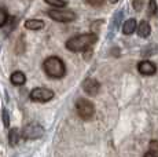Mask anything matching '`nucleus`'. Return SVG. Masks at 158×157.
I'll list each match as a JSON object with an SVG mask.
<instances>
[{
    "instance_id": "19",
    "label": "nucleus",
    "mask_w": 158,
    "mask_h": 157,
    "mask_svg": "<svg viewBox=\"0 0 158 157\" xmlns=\"http://www.w3.org/2000/svg\"><path fill=\"white\" fill-rule=\"evenodd\" d=\"M133 7L136 11H140L143 7V0H133Z\"/></svg>"
},
{
    "instance_id": "15",
    "label": "nucleus",
    "mask_w": 158,
    "mask_h": 157,
    "mask_svg": "<svg viewBox=\"0 0 158 157\" xmlns=\"http://www.w3.org/2000/svg\"><path fill=\"white\" fill-rule=\"evenodd\" d=\"M45 3H48L50 6H55V7H65L66 0H45Z\"/></svg>"
},
{
    "instance_id": "16",
    "label": "nucleus",
    "mask_w": 158,
    "mask_h": 157,
    "mask_svg": "<svg viewBox=\"0 0 158 157\" xmlns=\"http://www.w3.org/2000/svg\"><path fill=\"white\" fill-rule=\"evenodd\" d=\"M156 13H157V2L156 0H150V3H148V14L154 15Z\"/></svg>"
},
{
    "instance_id": "18",
    "label": "nucleus",
    "mask_w": 158,
    "mask_h": 157,
    "mask_svg": "<svg viewBox=\"0 0 158 157\" xmlns=\"http://www.w3.org/2000/svg\"><path fill=\"white\" fill-rule=\"evenodd\" d=\"M3 121H4V125L7 127H10V117H8V112L7 109H3Z\"/></svg>"
},
{
    "instance_id": "11",
    "label": "nucleus",
    "mask_w": 158,
    "mask_h": 157,
    "mask_svg": "<svg viewBox=\"0 0 158 157\" xmlns=\"http://www.w3.org/2000/svg\"><path fill=\"white\" fill-rule=\"evenodd\" d=\"M151 32V28L150 25H148L147 21H142L140 25L138 26V35L140 36V37H147L148 35H150Z\"/></svg>"
},
{
    "instance_id": "10",
    "label": "nucleus",
    "mask_w": 158,
    "mask_h": 157,
    "mask_svg": "<svg viewBox=\"0 0 158 157\" xmlns=\"http://www.w3.org/2000/svg\"><path fill=\"white\" fill-rule=\"evenodd\" d=\"M25 28L30 31H39V29L44 28V22L40 19H28L25 22Z\"/></svg>"
},
{
    "instance_id": "17",
    "label": "nucleus",
    "mask_w": 158,
    "mask_h": 157,
    "mask_svg": "<svg viewBox=\"0 0 158 157\" xmlns=\"http://www.w3.org/2000/svg\"><path fill=\"white\" fill-rule=\"evenodd\" d=\"M7 17H8L7 13H6V11L0 7V28L6 25V22H7Z\"/></svg>"
},
{
    "instance_id": "4",
    "label": "nucleus",
    "mask_w": 158,
    "mask_h": 157,
    "mask_svg": "<svg viewBox=\"0 0 158 157\" xmlns=\"http://www.w3.org/2000/svg\"><path fill=\"white\" fill-rule=\"evenodd\" d=\"M47 14L50 15V18L58 22H70L76 19V14L69 10H48Z\"/></svg>"
},
{
    "instance_id": "1",
    "label": "nucleus",
    "mask_w": 158,
    "mask_h": 157,
    "mask_svg": "<svg viewBox=\"0 0 158 157\" xmlns=\"http://www.w3.org/2000/svg\"><path fill=\"white\" fill-rule=\"evenodd\" d=\"M98 37L94 33H87V35H80L72 37L66 41V48L73 51V53H78V51H84L87 48H89L94 43H96Z\"/></svg>"
},
{
    "instance_id": "5",
    "label": "nucleus",
    "mask_w": 158,
    "mask_h": 157,
    "mask_svg": "<svg viewBox=\"0 0 158 157\" xmlns=\"http://www.w3.org/2000/svg\"><path fill=\"white\" fill-rule=\"evenodd\" d=\"M30 98L36 102H48L54 98V92L48 88L37 87V88L32 90V92H30Z\"/></svg>"
},
{
    "instance_id": "8",
    "label": "nucleus",
    "mask_w": 158,
    "mask_h": 157,
    "mask_svg": "<svg viewBox=\"0 0 158 157\" xmlns=\"http://www.w3.org/2000/svg\"><path fill=\"white\" fill-rule=\"evenodd\" d=\"M138 70L142 74H144V76H151V74L156 73L157 68H156V65H154L153 62H150V61H142L138 65Z\"/></svg>"
},
{
    "instance_id": "2",
    "label": "nucleus",
    "mask_w": 158,
    "mask_h": 157,
    "mask_svg": "<svg viewBox=\"0 0 158 157\" xmlns=\"http://www.w3.org/2000/svg\"><path fill=\"white\" fill-rule=\"evenodd\" d=\"M43 69L48 76L54 77V78H60L65 76V73H66L65 63L58 57H50V58L45 59L43 62Z\"/></svg>"
},
{
    "instance_id": "22",
    "label": "nucleus",
    "mask_w": 158,
    "mask_h": 157,
    "mask_svg": "<svg viewBox=\"0 0 158 157\" xmlns=\"http://www.w3.org/2000/svg\"><path fill=\"white\" fill-rule=\"evenodd\" d=\"M109 2H110V3H117L118 0H109Z\"/></svg>"
},
{
    "instance_id": "6",
    "label": "nucleus",
    "mask_w": 158,
    "mask_h": 157,
    "mask_svg": "<svg viewBox=\"0 0 158 157\" xmlns=\"http://www.w3.org/2000/svg\"><path fill=\"white\" fill-rule=\"evenodd\" d=\"M43 134H44L43 127L39 124H29L22 131V137L25 139H37V138L43 137Z\"/></svg>"
},
{
    "instance_id": "14",
    "label": "nucleus",
    "mask_w": 158,
    "mask_h": 157,
    "mask_svg": "<svg viewBox=\"0 0 158 157\" xmlns=\"http://www.w3.org/2000/svg\"><path fill=\"white\" fill-rule=\"evenodd\" d=\"M18 131L17 129H11L10 131V134H8V141H10V143L11 145H15L18 142Z\"/></svg>"
},
{
    "instance_id": "12",
    "label": "nucleus",
    "mask_w": 158,
    "mask_h": 157,
    "mask_svg": "<svg viewBox=\"0 0 158 157\" xmlns=\"http://www.w3.org/2000/svg\"><path fill=\"white\" fill-rule=\"evenodd\" d=\"M25 81H26V77L22 72H14V73L11 74V83H13L14 86H22Z\"/></svg>"
},
{
    "instance_id": "20",
    "label": "nucleus",
    "mask_w": 158,
    "mask_h": 157,
    "mask_svg": "<svg viewBox=\"0 0 158 157\" xmlns=\"http://www.w3.org/2000/svg\"><path fill=\"white\" fill-rule=\"evenodd\" d=\"M85 2L88 3V4L94 6V7H98V6L103 4V2H105V0H85Z\"/></svg>"
},
{
    "instance_id": "9",
    "label": "nucleus",
    "mask_w": 158,
    "mask_h": 157,
    "mask_svg": "<svg viewBox=\"0 0 158 157\" xmlns=\"http://www.w3.org/2000/svg\"><path fill=\"white\" fill-rule=\"evenodd\" d=\"M123 17H124V13L123 11H117L113 17V22H111V26H110V33H109V37L113 36V33L117 31V28L120 26L121 21H123Z\"/></svg>"
},
{
    "instance_id": "21",
    "label": "nucleus",
    "mask_w": 158,
    "mask_h": 157,
    "mask_svg": "<svg viewBox=\"0 0 158 157\" xmlns=\"http://www.w3.org/2000/svg\"><path fill=\"white\" fill-rule=\"evenodd\" d=\"M144 157H158V153H157V150H150V152L146 153Z\"/></svg>"
},
{
    "instance_id": "7",
    "label": "nucleus",
    "mask_w": 158,
    "mask_h": 157,
    "mask_svg": "<svg viewBox=\"0 0 158 157\" xmlns=\"http://www.w3.org/2000/svg\"><path fill=\"white\" fill-rule=\"evenodd\" d=\"M83 88L87 94L96 95L99 92V90H101V84H99L95 78H87V80H84V83H83Z\"/></svg>"
},
{
    "instance_id": "3",
    "label": "nucleus",
    "mask_w": 158,
    "mask_h": 157,
    "mask_svg": "<svg viewBox=\"0 0 158 157\" xmlns=\"http://www.w3.org/2000/svg\"><path fill=\"white\" fill-rule=\"evenodd\" d=\"M76 109H77L78 116L84 120H89L91 117L94 116V113H95L94 104L89 101H87V99H84V98L78 99V101L76 102Z\"/></svg>"
},
{
    "instance_id": "13",
    "label": "nucleus",
    "mask_w": 158,
    "mask_h": 157,
    "mask_svg": "<svg viewBox=\"0 0 158 157\" xmlns=\"http://www.w3.org/2000/svg\"><path fill=\"white\" fill-rule=\"evenodd\" d=\"M136 29H138V26H136V21L135 19H128L123 26V32L125 33V35H132Z\"/></svg>"
}]
</instances>
